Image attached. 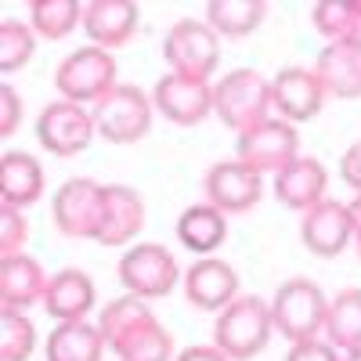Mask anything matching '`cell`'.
Instances as JSON below:
<instances>
[{
	"label": "cell",
	"mask_w": 361,
	"mask_h": 361,
	"mask_svg": "<svg viewBox=\"0 0 361 361\" xmlns=\"http://www.w3.org/2000/svg\"><path fill=\"white\" fill-rule=\"evenodd\" d=\"M271 109H275V102H271V83L253 69H235L214 87V112L235 134H246V130L267 123Z\"/></svg>",
	"instance_id": "obj_1"
},
{
	"label": "cell",
	"mask_w": 361,
	"mask_h": 361,
	"mask_svg": "<svg viewBox=\"0 0 361 361\" xmlns=\"http://www.w3.org/2000/svg\"><path fill=\"white\" fill-rule=\"evenodd\" d=\"M271 307L260 296H238L231 307L221 311L217 329H214V347L224 350L231 361H250L253 354H260L271 340Z\"/></svg>",
	"instance_id": "obj_2"
},
{
	"label": "cell",
	"mask_w": 361,
	"mask_h": 361,
	"mask_svg": "<svg viewBox=\"0 0 361 361\" xmlns=\"http://www.w3.org/2000/svg\"><path fill=\"white\" fill-rule=\"evenodd\" d=\"M325 318H329V300L307 279L286 282L275 293V300H271V322H275V329L293 343L314 340L325 329Z\"/></svg>",
	"instance_id": "obj_3"
},
{
	"label": "cell",
	"mask_w": 361,
	"mask_h": 361,
	"mask_svg": "<svg viewBox=\"0 0 361 361\" xmlns=\"http://www.w3.org/2000/svg\"><path fill=\"white\" fill-rule=\"evenodd\" d=\"M152 109L156 105L145 90H137L130 83H116L109 94L90 109V116H94V127L105 141L134 145L148 134V127H152Z\"/></svg>",
	"instance_id": "obj_4"
},
{
	"label": "cell",
	"mask_w": 361,
	"mask_h": 361,
	"mask_svg": "<svg viewBox=\"0 0 361 361\" xmlns=\"http://www.w3.org/2000/svg\"><path fill=\"white\" fill-rule=\"evenodd\" d=\"M54 87L62 90L66 102H102L109 90L116 87V58L105 47H80L73 51L54 73Z\"/></svg>",
	"instance_id": "obj_5"
},
{
	"label": "cell",
	"mask_w": 361,
	"mask_h": 361,
	"mask_svg": "<svg viewBox=\"0 0 361 361\" xmlns=\"http://www.w3.org/2000/svg\"><path fill=\"white\" fill-rule=\"evenodd\" d=\"M163 58H166L170 73L177 76L209 80V73L217 69V58H221V37L206 22L180 18L173 22V29L163 40Z\"/></svg>",
	"instance_id": "obj_6"
},
{
	"label": "cell",
	"mask_w": 361,
	"mask_h": 361,
	"mask_svg": "<svg viewBox=\"0 0 361 361\" xmlns=\"http://www.w3.org/2000/svg\"><path fill=\"white\" fill-rule=\"evenodd\" d=\"M102 209H105V185L90 177H73L54 192L51 214L62 235L69 238H98L102 228Z\"/></svg>",
	"instance_id": "obj_7"
},
{
	"label": "cell",
	"mask_w": 361,
	"mask_h": 361,
	"mask_svg": "<svg viewBox=\"0 0 361 361\" xmlns=\"http://www.w3.org/2000/svg\"><path fill=\"white\" fill-rule=\"evenodd\" d=\"M119 282L127 286L130 296H141V300L166 296L177 286V260L170 250L156 243H137L119 260Z\"/></svg>",
	"instance_id": "obj_8"
},
{
	"label": "cell",
	"mask_w": 361,
	"mask_h": 361,
	"mask_svg": "<svg viewBox=\"0 0 361 361\" xmlns=\"http://www.w3.org/2000/svg\"><path fill=\"white\" fill-rule=\"evenodd\" d=\"M94 134H98L94 116H90L83 105L66 102V98H62V102H51V105L40 112V119H37V137H40V145L47 148L51 156H62V159L83 152Z\"/></svg>",
	"instance_id": "obj_9"
},
{
	"label": "cell",
	"mask_w": 361,
	"mask_h": 361,
	"mask_svg": "<svg viewBox=\"0 0 361 361\" xmlns=\"http://www.w3.org/2000/svg\"><path fill=\"white\" fill-rule=\"evenodd\" d=\"M238 163L264 173V170H286L293 159H300V137L293 130V123L286 119H267V123L238 134Z\"/></svg>",
	"instance_id": "obj_10"
},
{
	"label": "cell",
	"mask_w": 361,
	"mask_h": 361,
	"mask_svg": "<svg viewBox=\"0 0 361 361\" xmlns=\"http://www.w3.org/2000/svg\"><path fill=\"white\" fill-rule=\"evenodd\" d=\"M152 105L177 127H195L214 112V87L206 80H192V76H177L166 73L156 90H152Z\"/></svg>",
	"instance_id": "obj_11"
},
{
	"label": "cell",
	"mask_w": 361,
	"mask_h": 361,
	"mask_svg": "<svg viewBox=\"0 0 361 361\" xmlns=\"http://www.w3.org/2000/svg\"><path fill=\"white\" fill-rule=\"evenodd\" d=\"M271 102H275V109L282 112L286 123H304V119H314L322 112L325 87H322L314 69L289 66L271 80Z\"/></svg>",
	"instance_id": "obj_12"
},
{
	"label": "cell",
	"mask_w": 361,
	"mask_h": 361,
	"mask_svg": "<svg viewBox=\"0 0 361 361\" xmlns=\"http://www.w3.org/2000/svg\"><path fill=\"white\" fill-rule=\"evenodd\" d=\"M300 238L314 257H336L343 253V246L354 238V224H350V209L343 202L322 199L318 206H311L304 221H300Z\"/></svg>",
	"instance_id": "obj_13"
},
{
	"label": "cell",
	"mask_w": 361,
	"mask_h": 361,
	"mask_svg": "<svg viewBox=\"0 0 361 361\" xmlns=\"http://www.w3.org/2000/svg\"><path fill=\"white\" fill-rule=\"evenodd\" d=\"M264 185H260V173L243 166V163H217L209 166L206 173V199L209 206H217L221 214H243V209L257 206Z\"/></svg>",
	"instance_id": "obj_14"
},
{
	"label": "cell",
	"mask_w": 361,
	"mask_h": 361,
	"mask_svg": "<svg viewBox=\"0 0 361 361\" xmlns=\"http://www.w3.org/2000/svg\"><path fill=\"white\" fill-rule=\"evenodd\" d=\"M235 293H238V275L235 267L217 260V257H202L188 267L185 275V296L199 311H224L235 304Z\"/></svg>",
	"instance_id": "obj_15"
},
{
	"label": "cell",
	"mask_w": 361,
	"mask_h": 361,
	"mask_svg": "<svg viewBox=\"0 0 361 361\" xmlns=\"http://www.w3.org/2000/svg\"><path fill=\"white\" fill-rule=\"evenodd\" d=\"M141 22L134 0H87L83 4V29L94 40V47H123Z\"/></svg>",
	"instance_id": "obj_16"
},
{
	"label": "cell",
	"mask_w": 361,
	"mask_h": 361,
	"mask_svg": "<svg viewBox=\"0 0 361 361\" xmlns=\"http://www.w3.org/2000/svg\"><path fill=\"white\" fill-rule=\"evenodd\" d=\"M145 228V202L127 185H105V209L98 243L102 246H127L130 238Z\"/></svg>",
	"instance_id": "obj_17"
},
{
	"label": "cell",
	"mask_w": 361,
	"mask_h": 361,
	"mask_svg": "<svg viewBox=\"0 0 361 361\" xmlns=\"http://www.w3.org/2000/svg\"><path fill=\"white\" fill-rule=\"evenodd\" d=\"M47 282L51 279L44 275V267L33 257L25 253L0 257V307H15V311L33 307L37 300H44Z\"/></svg>",
	"instance_id": "obj_18"
},
{
	"label": "cell",
	"mask_w": 361,
	"mask_h": 361,
	"mask_svg": "<svg viewBox=\"0 0 361 361\" xmlns=\"http://www.w3.org/2000/svg\"><path fill=\"white\" fill-rule=\"evenodd\" d=\"M325 94L336 98H361V47L354 40H340V44H325V51L318 54L314 66Z\"/></svg>",
	"instance_id": "obj_19"
},
{
	"label": "cell",
	"mask_w": 361,
	"mask_h": 361,
	"mask_svg": "<svg viewBox=\"0 0 361 361\" xmlns=\"http://www.w3.org/2000/svg\"><path fill=\"white\" fill-rule=\"evenodd\" d=\"M325 185H329L325 166L318 159H311V156H300L286 170L275 173V195H279V202H286L289 209H304V214L325 199Z\"/></svg>",
	"instance_id": "obj_20"
},
{
	"label": "cell",
	"mask_w": 361,
	"mask_h": 361,
	"mask_svg": "<svg viewBox=\"0 0 361 361\" xmlns=\"http://www.w3.org/2000/svg\"><path fill=\"white\" fill-rule=\"evenodd\" d=\"M94 307V282H90L83 271L66 267L51 275L47 293H44V311L58 322H83L87 311Z\"/></svg>",
	"instance_id": "obj_21"
},
{
	"label": "cell",
	"mask_w": 361,
	"mask_h": 361,
	"mask_svg": "<svg viewBox=\"0 0 361 361\" xmlns=\"http://www.w3.org/2000/svg\"><path fill=\"white\" fill-rule=\"evenodd\" d=\"M44 195V170L29 152H4L0 156V202L22 209Z\"/></svg>",
	"instance_id": "obj_22"
},
{
	"label": "cell",
	"mask_w": 361,
	"mask_h": 361,
	"mask_svg": "<svg viewBox=\"0 0 361 361\" xmlns=\"http://www.w3.org/2000/svg\"><path fill=\"white\" fill-rule=\"evenodd\" d=\"M177 238H180V246L192 250V253H214L228 238V221H224L221 209L209 206V202L188 206L177 221Z\"/></svg>",
	"instance_id": "obj_23"
},
{
	"label": "cell",
	"mask_w": 361,
	"mask_h": 361,
	"mask_svg": "<svg viewBox=\"0 0 361 361\" xmlns=\"http://www.w3.org/2000/svg\"><path fill=\"white\" fill-rule=\"evenodd\" d=\"M105 340L98 325L87 322H58L47 340V361H102Z\"/></svg>",
	"instance_id": "obj_24"
},
{
	"label": "cell",
	"mask_w": 361,
	"mask_h": 361,
	"mask_svg": "<svg viewBox=\"0 0 361 361\" xmlns=\"http://www.w3.org/2000/svg\"><path fill=\"white\" fill-rule=\"evenodd\" d=\"M119 361H170L173 354V340L170 333L156 322V314H148L145 322H137L130 333H123L112 343Z\"/></svg>",
	"instance_id": "obj_25"
},
{
	"label": "cell",
	"mask_w": 361,
	"mask_h": 361,
	"mask_svg": "<svg viewBox=\"0 0 361 361\" xmlns=\"http://www.w3.org/2000/svg\"><path fill=\"white\" fill-rule=\"evenodd\" d=\"M264 0H209L206 4V25L217 37H246L264 22Z\"/></svg>",
	"instance_id": "obj_26"
},
{
	"label": "cell",
	"mask_w": 361,
	"mask_h": 361,
	"mask_svg": "<svg viewBox=\"0 0 361 361\" xmlns=\"http://www.w3.org/2000/svg\"><path fill=\"white\" fill-rule=\"evenodd\" d=\"M325 333H329V343L343 354L361 350V289H343L329 304Z\"/></svg>",
	"instance_id": "obj_27"
},
{
	"label": "cell",
	"mask_w": 361,
	"mask_h": 361,
	"mask_svg": "<svg viewBox=\"0 0 361 361\" xmlns=\"http://www.w3.org/2000/svg\"><path fill=\"white\" fill-rule=\"evenodd\" d=\"M83 22L80 0H33L29 4V25L47 40H62Z\"/></svg>",
	"instance_id": "obj_28"
},
{
	"label": "cell",
	"mask_w": 361,
	"mask_h": 361,
	"mask_svg": "<svg viewBox=\"0 0 361 361\" xmlns=\"http://www.w3.org/2000/svg\"><path fill=\"white\" fill-rule=\"evenodd\" d=\"M314 29L329 44L354 40L361 33V0H322L314 4Z\"/></svg>",
	"instance_id": "obj_29"
},
{
	"label": "cell",
	"mask_w": 361,
	"mask_h": 361,
	"mask_svg": "<svg viewBox=\"0 0 361 361\" xmlns=\"http://www.w3.org/2000/svg\"><path fill=\"white\" fill-rule=\"evenodd\" d=\"M37 347V329L25 311L4 307L0 311V361H29Z\"/></svg>",
	"instance_id": "obj_30"
},
{
	"label": "cell",
	"mask_w": 361,
	"mask_h": 361,
	"mask_svg": "<svg viewBox=\"0 0 361 361\" xmlns=\"http://www.w3.org/2000/svg\"><path fill=\"white\" fill-rule=\"evenodd\" d=\"M148 314H152V311L145 307L141 296H119V300H112V304L98 314V333H102V340L112 347L119 336L130 333V329H134L137 322H145Z\"/></svg>",
	"instance_id": "obj_31"
},
{
	"label": "cell",
	"mask_w": 361,
	"mask_h": 361,
	"mask_svg": "<svg viewBox=\"0 0 361 361\" xmlns=\"http://www.w3.org/2000/svg\"><path fill=\"white\" fill-rule=\"evenodd\" d=\"M33 58V29L25 22H0V73H15Z\"/></svg>",
	"instance_id": "obj_32"
},
{
	"label": "cell",
	"mask_w": 361,
	"mask_h": 361,
	"mask_svg": "<svg viewBox=\"0 0 361 361\" xmlns=\"http://www.w3.org/2000/svg\"><path fill=\"white\" fill-rule=\"evenodd\" d=\"M25 238H29V224L22 217V209L4 206V209H0V253H4V257L22 253Z\"/></svg>",
	"instance_id": "obj_33"
},
{
	"label": "cell",
	"mask_w": 361,
	"mask_h": 361,
	"mask_svg": "<svg viewBox=\"0 0 361 361\" xmlns=\"http://www.w3.org/2000/svg\"><path fill=\"white\" fill-rule=\"evenodd\" d=\"M18 119H22V98L15 94L11 83H0V134L11 137Z\"/></svg>",
	"instance_id": "obj_34"
},
{
	"label": "cell",
	"mask_w": 361,
	"mask_h": 361,
	"mask_svg": "<svg viewBox=\"0 0 361 361\" xmlns=\"http://www.w3.org/2000/svg\"><path fill=\"white\" fill-rule=\"evenodd\" d=\"M286 361H343L336 354L333 343H322V340H307V343H293Z\"/></svg>",
	"instance_id": "obj_35"
},
{
	"label": "cell",
	"mask_w": 361,
	"mask_h": 361,
	"mask_svg": "<svg viewBox=\"0 0 361 361\" xmlns=\"http://www.w3.org/2000/svg\"><path fill=\"white\" fill-rule=\"evenodd\" d=\"M340 173H343V180L361 195V141H354L347 152H343V159H340Z\"/></svg>",
	"instance_id": "obj_36"
},
{
	"label": "cell",
	"mask_w": 361,
	"mask_h": 361,
	"mask_svg": "<svg viewBox=\"0 0 361 361\" xmlns=\"http://www.w3.org/2000/svg\"><path fill=\"white\" fill-rule=\"evenodd\" d=\"M177 361H231V357L224 350H217V347H188Z\"/></svg>",
	"instance_id": "obj_37"
},
{
	"label": "cell",
	"mask_w": 361,
	"mask_h": 361,
	"mask_svg": "<svg viewBox=\"0 0 361 361\" xmlns=\"http://www.w3.org/2000/svg\"><path fill=\"white\" fill-rule=\"evenodd\" d=\"M347 209H350V224H354V238H357V250H361V195H357L354 202H347Z\"/></svg>",
	"instance_id": "obj_38"
},
{
	"label": "cell",
	"mask_w": 361,
	"mask_h": 361,
	"mask_svg": "<svg viewBox=\"0 0 361 361\" xmlns=\"http://www.w3.org/2000/svg\"><path fill=\"white\" fill-rule=\"evenodd\" d=\"M343 361H361V350H350V354H347Z\"/></svg>",
	"instance_id": "obj_39"
},
{
	"label": "cell",
	"mask_w": 361,
	"mask_h": 361,
	"mask_svg": "<svg viewBox=\"0 0 361 361\" xmlns=\"http://www.w3.org/2000/svg\"><path fill=\"white\" fill-rule=\"evenodd\" d=\"M354 44H357V47H361V33H357V37H354Z\"/></svg>",
	"instance_id": "obj_40"
}]
</instances>
